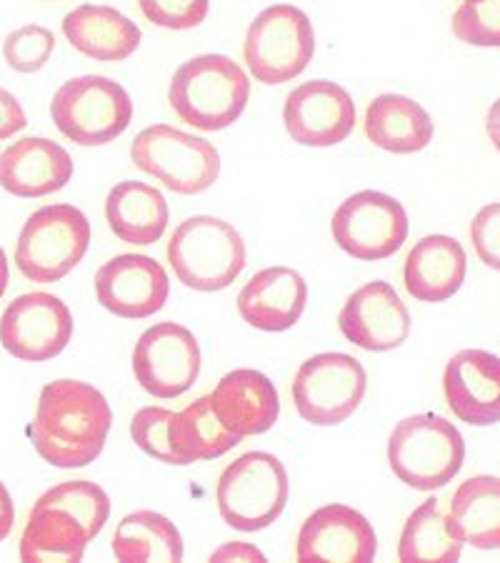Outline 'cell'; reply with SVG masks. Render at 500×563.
I'll use <instances>...</instances> for the list:
<instances>
[{"mask_svg":"<svg viewBox=\"0 0 500 563\" xmlns=\"http://www.w3.org/2000/svg\"><path fill=\"white\" fill-rule=\"evenodd\" d=\"M111 426V404L98 388L84 380L58 378L43 386L29 433L45 463L84 468L103 453Z\"/></svg>","mask_w":500,"mask_h":563,"instance_id":"1","label":"cell"},{"mask_svg":"<svg viewBox=\"0 0 500 563\" xmlns=\"http://www.w3.org/2000/svg\"><path fill=\"white\" fill-rule=\"evenodd\" d=\"M170 108L198 131H223L243 115L251 101V80L229 56L190 58L176 70L168 88Z\"/></svg>","mask_w":500,"mask_h":563,"instance_id":"2","label":"cell"},{"mask_svg":"<svg viewBox=\"0 0 500 563\" xmlns=\"http://www.w3.org/2000/svg\"><path fill=\"white\" fill-rule=\"evenodd\" d=\"M466 441L443 416L421 413L400 421L388 439L390 471L415 492H435L458 476Z\"/></svg>","mask_w":500,"mask_h":563,"instance_id":"3","label":"cell"},{"mask_svg":"<svg viewBox=\"0 0 500 563\" xmlns=\"http://www.w3.org/2000/svg\"><path fill=\"white\" fill-rule=\"evenodd\" d=\"M168 261L180 284L215 294L229 288L245 268V241L221 218L193 216L173 231Z\"/></svg>","mask_w":500,"mask_h":563,"instance_id":"4","label":"cell"},{"mask_svg":"<svg viewBox=\"0 0 500 563\" xmlns=\"http://www.w3.org/2000/svg\"><path fill=\"white\" fill-rule=\"evenodd\" d=\"M288 471L273 453L251 451L235 459L218 478L215 498L223 521L235 531L268 529L286 511Z\"/></svg>","mask_w":500,"mask_h":563,"instance_id":"5","label":"cell"},{"mask_svg":"<svg viewBox=\"0 0 500 563\" xmlns=\"http://www.w3.org/2000/svg\"><path fill=\"white\" fill-rule=\"evenodd\" d=\"M90 223L76 206L56 203L35 211L15 243V266L33 284H56L84 261Z\"/></svg>","mask_w":500,"mask_h":563,"instance_id":"6","label":"cell"},{"mask_svg":"<svg viewBox=\"0 0 500 563\" xmlns=\"http://www.w3.org/2000/svg\"><path fill=\"white\" fill-rule=\"evenodd\" d=\"M315 56V31L300 8L278 3L258 13L245 33L243 58L251 76L266 86L298 78Z\"/></svg>","mask_w":500,"mask_h":563,"instance_id":"7","label":"cell"},{"mask_svg":"<svg viewBox=\"0 0 500 563\" xmlns=\"http://www.w3.org/2000/svg\"><path fill=\"white\" fill-rule=\"evenodd\" d=\"M56 129L78 145H105L133 121V101L121 84L103 76H80L63 84L51 101Z\"/></svg>","mask_w":500,"mask_h":563,"instance_id":"8","label":"cell"},{"mask_svg":"<svg viewBox=\"0 0 500 563\" xmlns=\"http://www.w3.org/2000/svg\"><path fill=\"white\" fill-rule=\"evenodd\" d=\"M131 158L135 168L180 196L203 194L221 176L215 145L166 123L151 125L135 135Z\"/></svg>","mask_w":500,"mask_h":563,"instance_id":"9","label":"cell"},{"mask_svg":"<svg viewBox=\"0 0 500 563\" xmlns=\"http://www.w3.org/2000/svg\"><path fill=\"white\" fill-rule=\"evenodd\" d=\"M368 390L366 368L348 353H318L298 368L293 404L303 421L338 426L358 411Z\"/></svg>","mask_w":500,"mask_h":563,"instance_id":"10","label":"cell"},{"mask_svg":"<svg viewBox=\"0 0 500 563\" xmlns=\"http://www.w3.org/2000/svg\"><path fill=\"white\" fill-rule=\"evenodd\" d=\"M408 229L405 208L380 190H360L345 198L331 221L333 241L356 261L396 256L408 241Z\"/></svg>","mask_w":500,"mask_h":563,"instance_id":"11","label":"cell"},{"mask_svg":"<svg viewBox=\"0 0 500 563\" xmlns=\"http://www.w3.org/2000/svg\"><path fill=\"white\" fill-rule=\"evenodd\" d=\"M133 374L145 394L160 401L184 396L200 374V346L180 323H158L143 331L133 351Z\"/></svg>","mask_w":500,"mask_h":563,"instance_id":"12","label":"cell"},{"mask_svg":"<svg viewBox=\"0 0 500 563\" xmlns=\"http://www.w3.org/2000/svg\"><path fill=\"white\" fill-rule=\"evenodd\" d=\"M73 316L58 296L23 294L0 316V343L13 358L43 363L60 356L70 343Z\"/></svg>","mask_w":500,"mask_h":563,"instance_id":"13","label":"cell"},{"mask_svg":"<svg viewBox=\"0 0 500 563\" xmlns=\"http://www.w3.org/2000/svg\"><path fill=\"white\" fill-rule=\"evenodd\" d=\"M290 141L311 148L343 143L356 129V103L348 90L333 80H308L290 90L284 106Z\"/></svg>","mask_w":500,"mask_h":563,"instance_id":"14","label":"cell"},{"mask_svg":"<svg viewBox=\"0 0 500 563\" xmlns=\"http://www.w3.org/2000/svg\"><path fill=\"white\" fill-rule=\"evenodd\" d=\"M96 296L98 303L113 316L141 321L166 306L170 280L156 258L123 253L98 268Z\"/></svg>","mask_w":500,"mask_h":563,"instance_id":"15","label":"cell"},{"mask_svg":"<svg viewBox=\"0 0 500 563\" xmlns=\"http://www.w3.org/2000/svg\"><path fill=\"white\" fill-rule=\"evenodd\" d=\"M411 313L396 288L386 280H370L341 308V333L353 346L373 353L400 349L411 335Z\"/></svg>","mask_w":500,"mask_h":563,"instance_id":"16","label":"cell"},{"mask_svg":"<svg viewBox=\"0 0 500 563\" xmlns=\"http://www.w3.org/2000/svg\"><path fill=\"white\" fill-rule=\"evenodd\" d=\"M378 539L366 516L356 508L331 504L318 508L298 533L296 556L305 563L351 561L368 563L376 559Z\"/></svg>","mask_w":500,"mask_h":563,"instance_id":"17","label":"cell"},{"mask_svg":"<svg viewBox=\"0 0 500 563\" xmlns=\"http://www.w3.org/2000/svg\"><path fill=\"white\" fill-rule=\"evenodd\" d=\"M443 394L456 419L468 426L500 421V358L480 349H466L448 361Z\"/></svg>","mask_w":500,"mask_h":563,"instance_id":"18","label":"cell"},{"mask_svg":"<svg viewBox=\"0 0 500 563\" xmlns=\"http://www.w3.org/2000/svg\"><path fill=\"white\" fill-rule=\"evenodd\" d=\"M308 303V284L293 268H263L238 294V313L253 329L284 333L300 321Z\"/></svg>","mask_w":500,"mask_h":563,"instance_id":"19","label":"cell"},{"mask_svg":"<svg viewBox=\"0 0 500 563\" xmlns=\"http://www.w3.org/2000/svg\"><path fill=\"white\" fill-rule=\"evenodd\" d=\"M211 404L225 429L241 435H260L278 421L280 398L273 380L253 368L225 374L211 394Z\"/></svg>","mask_w":500,"mask_h":563,"instance_id":"20","label":"cell"},{"mask_svg":"<svg viewBox=\"0 0 500 563\" xmlns=\"http://www.w3.org/2000/svg\"><path fill=\"white\" fill-rule=\"evenodd\" d=\"M73 178L70 153L48 139H21L0 153V188L18 198L58 194Z\"/></svg>","mask_w":500,"mask_h":563,"instance_id":"21","label":"cell"},{"mask_svg":"<svg viewBox=\"0 0 500 563\" xmlns=\"http://www.w3.org/2000/svg\"><path fill=\"white\" fill-rule=\"evenodd\" d=\"M468 274L466 249L453 235H425L408 253L403 266L405 290L415 301L443 303L456 296Z\"/></svg>","mask_w":500,"mask_h":563,"instance_id":"22","label":"cell"},{"mask_svg":"<svg viewBox=\"0 0 500 563\" xmlns=\"http://www.w3.org/2000/svg\"><path fill=\"white\" fill-rule=\"evenodd\" d=\"M73 48L93 60H125L141 45V29L111 5H80L63 21Z\"/></svg>","mask_w":500,"mask_h":563,"instance_id":"23","label":"cell"},{"mask_svg":"<svg viewBox=\"0 0 500 563\" xmlns=\"http://www.w3.org/2000/svg\"><path fill=\"white\" fill-rule=\"evenodd\" d=\"M363 129H366L373 145H378L380 151L396 153V156L423 151L435 133L429 111L413 98L398 93L373 98Z\"/></svg>","mask_w":500,"mask_h":563,"instance_id":"24","label":"cell"},{"mask_svg":"<svg viewBox=\"0 0 500 563\" xmlns=\"http://www.w3.org/2000/svg\"><path fill=\"white\" fill-rule=\"evenodd\" d=\"M105 221L118 241L153 246L168 229V201L158 188L123 180L105 198Z\"/></svg>","mask_w":500,"mask_h":563,"instance_id":"25","label":"cell"},{"mask_svg":"<svg viewBox=\"0 0 500 563\" xmlns=\"http://www.w3.org/2000/svg\"><path fill=\"white\" fill-rule=\"evenodd\" d=\"M93 541L76 516L66 508L35 504L21 536V559L29 563L84 559L86 547Z\"/></svg>","mask_w":500,"mask_h":563,"instance_id":"26","label":"cell"},{"mask_svg":"<svg viewBox=\"0 0 500 563\" xmlns=\"http://www.w3.org/2000/svg\"><path fill=\"white\" fill-rule=\"evenodd\" d=\"M451 519L463 543L473 549H500V478L473 476L463 481L451 501Z\"/></svg>","mask_w":500,"mask_h":563,"instance_id":"27","label":"cell"},{"mask_svg":"<svg viewBox=\"0 0 500 563\" xmlns=\"http://www.w3.org/2000/svg\"><path fill=\"white\" fill-rule=\"evenodd\" d=\"M173 451L178 453L180 466L196 461H215L241 443V435L225 429L218 419L211 396H203L186 406L184 411L173 413L170 421Z\"/></svg>","mask_w":500,"mask_h":563,"instance_id":"28","label":"cell"},{"mask_svg":"<svg viewBox=\"0 0 500 563\" xmlns=\"http://www.w3.org/2000/svg\"><path fill=\"white\" fill-rule=\"evenodd\" d=\"M463 553V539L451 516L441 511L438 498H429L411 514L400 531L398 559L405 563H453Z\"/></svg>","mask_w":500,"mask_h":563,"instance_id":"29","label":"cell"},{"mask_svg":"<svg viewBox=\"0 0 500 563\" xmlns=\"http://www.w3.org/2000/svg\"><path fill=\"white\" fill-rule=\"evenodd\" d=\"M113 556L123 563H151L184 559V539L176 523L156 511H135L118 523Z\"/></svg>","mask_w":500,"mask_h":563,"instance_id":"30","label":"cell"},{"mask_svg":"<svg viewBox=\"0 0 500 563\" xmlns=\"http://www.w3.org/2000/svg\"><path fill=\"white\" fill-rule=\"evenodd\" d=\"M35 504L66 508L68 514L86 526L90 539H96L103 531L108 516H111V498L93 481H66V484H58L51 492H45Z\"/></svg>","mask_w":500,"mask_h":563,"instance_id":"31","label":"cell"},{"mask_svg":"<svg viewBox=\"0 0 500 563\" xmlns=\"http://www.w3.org/2000/svg\"><path fill=\"white\" fill-rule=\"evenodd\" d=\"M453 33L478 48H500V0H466L453 15Z\"/></svg>","mask_w":500,"mask_h":563,"instance_id":"32","label":"cell"},{"mask_svg":"<svg viewBox=\"0 0 500 563\" xmlns=\"http://www.w3.org/2000/svg\"><path fill=\"white\" fill-rule=\"evenodd\" d=\"M170 421L173 411L160 406H145L131 421V435L143 453H148L151 459L170 463V466H180L178 453L173 451L170 441Z\"/></svg>","mask_w":500,"mask_h":563,"instance_id":"33","label":"cell"},{"mask_svg":"<svg viewBox=\"0 0 500 563\" xmlns=\"http://www.w3.org/2000/svg\"><path fill=\"white\" fill-rule=\"evenodd\" d=\"M53 51H56V38L43 25H23L3 43L5 63L18 73L41 70L51 60Z\"/></svg>","mask_w":500,"mask_h":563,"instance_id":"34","label":"cell"},{"mask_svg":"<svg viewBox=\"0 0 500 563\" xmlns=\"http://www.w3.org/2000/svg\"><path fill=\"white\" fill-rule=\"evenodd\" d=\"M141 11L158 29L190 31L205 21L211 0H141Z\"/></svg>","mask_w":500,"mask_h":563,"instance_id":"35","label":"cell"},{"mask_svg":"<svg viewBox=\"0 0 500 563\" xmlns=\"http://www.w3.org/2000/svg\"><path fill=\"white\" fill-rule=\"evenodd\" d=\"M470 241L488 268L500 271V201L480 208L470 223Z\"/></svg>","mask_w":500,"mask_h":563,"instance_id":"36","label":"cell"},{"mask_svg":"<svg viewBox=\"0 0 500 563\" xmlns=\"http://www.w3.org/2000/svg\"><path fill=\"white\" fill-rule=\"evenodd\" d=\"M25 125H29V121H25L23 106L18 103V98L11 93V90L0 88V141L21 133Z\"/></svg>","mask_w":500,"mask_h":563,"instance_id":"37","label":"cell"},{"mask_svg":"<svg viewBox=\"0 0 500 563\" xmlns=\"http://www.w3.org/2000/svg\"><path fill=\"white\" fill-rule=\"evenodd\" d=\"M211 561H266V556H263L260 549L251 547V543L233 541V543H225V547L213 551Z\"/></svg>","mask_w":500,"mask_h":563,"instance_id":"38","label":"cell"},{"mask_svg":"<svg viewBox=\"0 0 500 563\" xmlns=\"http://www.w3.org/2000/svg\"><path fill=\"white\" fill-rule=\"evenodd\" d=\"M15 523V508H13V498L8 494V488L0 484V541H5L13 531Z\"/></svg>","mask_w":500,"mask_h":563,"instance_id":"39","label":"cell"},{"mask_svg":"<svg viewBox=\"0 0 500 563\" xmlns=\"http://www.w3.org/2000/svg\"><path fill=\"white\" fill-rule=\"evenodd\" d=\"M486 131H488V139L493 141V145L500 151V98L490 106L488 118H486Z\"/></svg>","mask_w":500,"mask_h":563,"instance_id":"40","label":"cell"},{"mask_svg":"<svg viewBox=\"0 0 500 563\" xmlns=\"http://www.w3.org/2000/svg\"><path fill=\"white\" fill-rule=\"evenodd\" d=\"M8 278H11V268H8V258L5 251L0 249V298H3L5 288H8Z\"/></svg>","mask_w":500,"mask_h":563,"instance_id":"41","label":"cell"}]
</instances>
